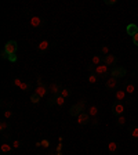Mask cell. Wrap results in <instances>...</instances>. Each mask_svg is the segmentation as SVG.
<instances>
[{
    "label": "cell",
    "mask_w": 138,
    "mask_h": 155,
    "mask_svg": "<svg viewBox=\"0 0 138 155\" xmlns=\"http://www.w3.org/2000/svg\"><path fill=\"white\" fill-rule=\"evenodd\" d=\"M84 107H86V100H80L77 104H75V105H72V107L69 108V115L77 118V116L84 111Z\"/></svg>",
    "instance_id": "1"
},
{
    "label": "cell",
    "mask_w": 138,
    "mask_h": 155,
    "mask_svg": "<svg viewBox=\"0 0 138 155\" xmlns=\"http://www.w3.org/2000/svg\"><path fill=\"white\" fill-rule=\"evenodd\" d=\"M127 73V69L124 67H113L110 69V76L112 78H123V76H126Z\"/></svg>",
    "instance_id": "2"
},
{
    "label": "cell",
    "mask_w": 138,
    "mask_h": 155,
    "mask_svg": "<svg viewBox=\"0 0 138 155\" xmlns=\"http://www.w3.org/2000/svg\"><path fill=\"white\" fill-rule=\"evenodd\" d=\"M17 48H18V44H17L15 40H8L7 43L4 44V51L7 53L8 56H11V54H15Z\"/></svg>",
    "instance_id": "3"
},
{
    "label": "cell",
    "mask_w": 138,
    "mask_h": 155,
    "mask_svg": "<svg viewBox=\"0 0 138 155\" xmlns=\"http://www.w3.org/2000/svg\"><path fill=\"white\" fill-rule=\"evenodd\" d=\"M124 109H126V107H124V104L120 103V101H116V103H113V105H112V112H113V115L116 116H120L124 114Z\"/></svg>",
    "instance_id": "4"
},
{
    "label": "cell",
    "mask_w": 138,
    "mask_h": 155,
    "mask_svg": "<svg viewBox=\"0 0 138 155\" xmlns=\"http://www.w3.org/2000/svg\"><path fill=\"white\" fill-rule=\"evenodd\" d=\"M105 87H107L109 92L116 90V89L119 87V79H116V78H109V79L105 82Z\"/></svg>",
    "instance_id": "5"
},
{
    "label": "cell",
    "mask_w": 138,
    "mask_h": 155,
    "mask_svg": "<svg viewBox=\"0 0 138 155\" xmlns=\"http://www.w3.org/2000/svg\"><path fill=\"white\" fill-rule=\"evenodd\" d=\"M102 62L107 65V67H115L116 64H118V58H116V56H113V54H108V56H105L102 58Z\"/></svg>",
    "instance_id": "6"
},
{
    "label": "cell",
    "mask_w": 138,
    "mask_h": 155,
    "mask_svg": "<svg viewBox=\"0 0 138 155\" xmlns=\"http://www.w3.org/2000/svg\"><path fill=\"white\" fill-rule=\"evenodd\" d=\"M108 68L105 64H101V65H98V67L94 68V73L97 76H102V78H105V76L108 75Z\"/></svg>",
    "instance_id": "7"
},
{
    "label": "cell",
    "mask_w": 138,
    "mask_h": 155,
    "mask_svg": "<svg viewBox=\"0 0 138 155\" xmlns=\"http://www.w3.org/2000/svg\"><path fill=\"white\" fill-rule=\"evenodd\" d=\"M90 118H91V116L88 115V112H82V114L77 116V123H79V125L90 123Z\"/></svg>",
    "instance_id": "8"
},
{
    "label": "cell",
    "mask_w": 138,
    "mask_h": 155,
    "mask_svg": "<svg viewBox=\"0 0 138 155\" xmlns=\"http://www.w3.org/2000/svg\"><path fill=\"white\" fill-rule=\"evenodd\" d=\"M126 32H127V35H129V36L134 37V36L138 33V25L129 24V25H127V28H126Z\"/></svg>",
    "instance_id": "9"
},
{
    "label": "cell",
    "mask_w": 138,
    "mask_h": 155,
    "mask_svg": "<svg viewBox=\"0 0 138 155\" xmlns=\"http://www.w3.org/2000/svg\"><path fill=\"white\" fill-rule=\"evenodd\" d=\"M11 150H12V147L8 143H3L1 145H0V152H1L3 155L10 154V152H11Z\"/></svg>",
    "instance_id": "10"
},
{
    "label": "cell",
    "mask_w": 138,
    "mask_h": 155,
    "mask_svg": "<svg viewBox=\"0 0 138 155\" xmlns=\"http://www.w3.org/2000/svg\"><path fill=\"white\" fill-rule=\"evenodd\" d=\"M48 89H50L51 94H58V93H61V90H62V87H61L58 83H51Z\"/></svg>",
    "instance_id": "11"
},
{
    "label": "cell",
    "mask_w": 138,
    "mask_h": 155,
    "mask_svg": "<svg viewBox=\"0 0 138 155\" xmlns=\"http://www.w3.org/2000/svg\"><path fill=\"white\" fill-rule=\"evenodd\" d=\"M40 25H42V18L40 17H32L31 18V26H33V28H39Z\"/></svg>",
    "instance_id": "12"
},
{
    "label": "cell",
    "mask_w": 138,
    "mask_h": 155,
    "mask_svg": "<svg viewBox=\"0 0 138 155\" xmlns=\"http://www.w3.org/2000/svg\"><path fill=\"white\" fill-rule=\"evenodd\" d=\"M126 94H127V93L124 92V90H116V93H115V97H116V98H118L119 101L122 103L123 100H126Z\"/></svg>",
    "instance_id": "13"
},
{
    "label": "cell",
    "mask_w": 138,
    "mask_h": 155,
    "mask_svg": "<svg viewBox=\"0 0 138 155\" xmlns=\"http://www.w3.org/2000/svg\"><path fill=\"white\" fill-rule=\"evenodd\" d=\"M35 93H36V94H39L40 97H44V95L47 94V89H46L43 84H42V86H37V87H36Z\"/></svg>",
    "instance_id": "14"
},
{
    "label": "cell",
    "mask_w": 138,
    "mask_h": 155,
    "mask_svg": "<svg viewBox=\"0 0 138 155\" xmlns=\"http://www.w3.org/2000/svg\"><path fill=\"white\" fill-rule=\"evenodd\" d=\"M124 92H126L127 94H133V93L135 92L134 83H126V84H124Z\"/></svg>",
    "instance_id": "15"
},
{
    "label": "cell",
    "mask_w": 138,
    "mask_h": 155,
    "mask_svg": "<svg viewBox=\"0 0 138 155\" xmlns=\"http://www.w3.org/2000/svg\"><path fill=\"white\" fill-rule=\"evenodd\" d=\"M48 46H50V43H48V40H42L39 43V46H37V48H39V51H46L48 48Z\"/></svg>",
    "instance_id": "16"
},
{
    "label": "cell",
    "mask_w": 138,
    "mask_h": 155,
    "mask_svg": "<svg viewBox=\"0 0 138 155\" xmlns=\"http://www.w3.org/2000/svg\"><path fill=\"white\" fill-rule=\"evenodd\" d=\"M118 148H119L118 143H115V141H110V143H108V151L112 152V154L118 151Z\"/></svg>",
    "instance_id": "17"
},
{
    "label": "cell",
    "mask_w": 138,
    "mask_h": 155,
    "mask_svg": "<svg viewBox=\"0 0 138 155\" xmlns=\"http://www.w3.org/2000/svg\"><path fill=\"white\" fill-rule=\"evenodd\" d=\"M88 115H90L91 118H97V115H98V108L95 107V105H91V107L88 108Z\"/></svg>",
    "instance_id": "18"
},
{
    "label": "cell",
    "mask_w": 138,
    "mask_h": 155,
    "mask_svg": "<svg viewBox=\"0 0 138 155\" xmlns=\"http://www.w3.org/2000/svg\"><path fill=\"white\" fill-rule=\"evenodd\" d=\"M65 100L62 95H58V97H55V105L57 107H64V104H65Z\"/></svg>",
    "instance_id": "19"
},
{
    "label": "cell",
    "mask_w": 138,
    "mask_h": 155,
    "mask_svg": "<svg viewBox=\"0 0 138 155\" xmlns=\"http://www.w3.org/2000/svg\"><path fill=\"white\" fill-rule=\"evenodd\" d=\"M126 116L124 115H120V116H118V120H116V125L118 126H124L126 125Z\"/></svg>",
    "instance_id": "20"
},
{
    "label": "cell",
    "mask_w": 138,
    "mask_h": 155,
    "mask_svg": "<svg viewBox=\"0 0 138 155\" xmlns=\"http://www.w3.org/2000/svg\"><path fill=\"white\" fill-rule=\"evenodd\" d=\"M101 62H102V58L98 56H94L93 57V60H91V64L93 65H95V67H98V65H101Z\"/></svg>",
    "instance_id": "21"
},
{
    "label": "cell",
    "mask_w": 138,
    "mask_h": 155,
    "mask_svg": "<svg viewBox=\"0 0 138 155\" xmlns=\"http://www.w3.org/2000/svg\"><path fill=\"white\" fill-rule=\"evenodd\" d=\"M8 129H10V123H8V122H0V131H1V133H4V131L6 130H8Z\"/></svg>",
    "instance_id": "22"
},
{
    "label": "cell",
    "mask_w": 138,
    "mask_h": 155,
    "mask_svg": "<svg viewBox=\"0 0 138 155\" xmlns=\"http://www.w3.org/2000/svg\"><path fill=\"white\" fill-rule=\"evenodd\" d=\"M130 134H131V137L138 139V126H131L130 127Z\"/></svg>",
    "instance_id": "23"
},
{
    "label": "cell",
    "mask_w": 138,
    "mask_h": 155,
    "mask_svg": "<svg viewBox=\"0 0 138 155\" xmlns=\"http://www.w3.org/2000/svg\"><path fill=\"white\" fill-rule=\"evenodd\" d=\"M42 100V97H40L39 94H36V93H33V94L31 95V103H33V104H37Z\"/></svg>",
    "instance_id": "24"
},
{
    "label": "cell",
    "mask_w": 138,
    "mask_h": 155,
    "mask_svg": "<svg viewBox=\"0 0 138 155\" xmlns=\"http://www.w3.org/2000/svg\"><path fill=\"white\" fill-rule=\"evenodd\" d=\"M59 95H62L64 98H68V97L71 95V90H69V89H64V87H62V90H61Z\"/></svg>",
    "instance_id": "25"
},
{
    "label": "cell",
    "mask_w": 138,
    "mask_h": 155,
    "mask_svg": "<svg viewBox=\"0 0 138 155\" xmlns=\"http://www.w3.org/2000/svg\"><path fill=\"white\" fill-rule=\"evenodd\" d=\"M88 82H90L91 84L97 83V75H95V73H91V75L88 76Z\"/></svg>",
    "instance_id": "26"
},
{
    "label": "cell",
    "mask_w": 138,
    "mask_h": 155,
    "mask_svg": "<svg viewBox=\"0 0 138 155\" xmlns=\"http://www.w3.org/2000/svg\"><path fill=\"white\" fill-rule=\"evenodd\" d=\"M40 145H42L43 148H48V145H50V141L44 139V140H42V141H40Z\"/></svg>",
    "instance_id": "27"
},
{
    "label": "cell",
    "mask_w": 138,
    "mask_h": 155,
    "mask_svg": "<svg viewBox=\"0 0 138 155\" xmlns=\"http://www.w3.org/2000/svg\"><path fill=\"white\" fill-rule=\"evenodd\" d=\"M104 3L107 4V6H115V4L118 3V1H116V0H105Z\"/></svg>",
    "instance_id": "28"
},
{
    "label": "cell",
    "mask_w": 138,
    "mask_h": 155,
    "mask_svg": "<svg viewBox=\"0 0 138 155\" xmlns=\"http://www.w3.org/2000/svg\"><path fill=\"white\" fill-rule=\"evenodd\" d=\"M12 116V112L10 111V109H7V111H4V118L6 119H8V118H11Z\"/></svg>",
    "instance_id": "29"
},
{
    "label": "cell",
    "mask_w": 138,
    "mask_h": 155,
    "mask_svg": "<svg viewBox=\"0 0 138 155\" xmlns=\"http://www.w3.org/2000/svg\"><path fill=\"white\" fill-rule=\"evenodd\" d=\"M101 51H102V54L108 56V54H109V47H107V46H104V47L101 48Z\"/></svg>",
    "instance_id": "30"
},
{
    "label": "cell",
    "mask_w": 138,
    "mask_h": 155,
    "mask_svg": "<svg viewBox=\"0 0 138 155\" xmlns=\"http://www.w3.org/2000/svg\"><path fill=\"white\" fill-rule=\"evenodd\" d=\"M28 87H29V84H28V83H24V82H22V84H21V90H22V92H26V90H28Z\"/></svg>",
    "instance_id": "31"
},
{
    "label": "cell",
    "mask_w": 138,
    "mask_h": 155,
    "mask_svg": "<svg viewBox=\"0 0 138 155\" xmlns=\"http://www.w3.org/2000/svg\"><path fill=\"white\" fill-rule=\"evenodd\" d=\"M7 60L11 61V62H15V61H17V56H15V54H11V56H8Z\"/></svg>",
    "instance_id": "32"
},
{
    "label": "cell",
    "mask_w": 138,
    "mask_h": 155,
    "mask_svg": "<svg viewBox=\"0 0 138 155\" xmlns=\"http://www.w3.org/2000/svg\"><path fill=\"white\" fill-rule=\"evenodd\" d=\"M12 147H14V148H20V147H21V141H18V140H15V141L12 143Z\"/></svg>",
    "instance_id": "33"
},
{
    "label": "cell",
    "mask_w": 138,
    "mask_h": 155,
    "mask_svg": "<svg viewBox=\"0 0 138 155\" xmlns=\"http://www.w3.org/2000/svg\"><path fill=\"white\" fill-rule=\"evenodd\" d=\"M14 84H15V86H18V87H21L22 82H21V79H14Z\"/></svg>",
    "instance_id": "34"
},
{
    "label": "cell",
    "mask_w": 138,
    "mask_h": 155,
    "mask_svg": "<svg viewBox=\"0 0 138 155\" xmlns=\"http://www.w3.org/2000/svg\"><path fill=\"white\" fill-rule=\"evenodd\" d=\"M133 43H134L135 46H138V33L134 36V37H133Z\"/></svg>",
    "instance_id": "35"
},
{
    "label": "cell",
    "mask_w": 138,
    "mask_h": 155,
    "mask_svg": "<svg viewBox=\"0 0 138 155\" xmlns=\"http://www.w3.org/2000/svg\"><path fill=\"white\" fill-rule=\"evenodd\" d=\"M1 58H8V54L3 50V53H1Z\"/></svg>",
    "instance_id": "36"
},
{
    "label": "cell",
    "mask_w": 138,
    "mask_h": 155,
    "mask_svg": "<svg viewBox=\"0 0 138 155\" xmlns=\"http://www.w3.org/2000/svg\"><path fill=\"white\" fill-rule=\"evenodd\" d=\"M91 123H93V125H98V119H97V118H93Z\"/></svg>",
    "instance_id": "37"
},
{
    "label": "cell",
    "mask_w": 138,
    "mask_h": 155,
    "mask_svg": "<svg viewBox=\"0 0 138 155\" xmlns=\"http://www.w3.org/2000/svg\"><path fill=\"white\" fill-rule=\"evenodd\" d=\"M137 73H138V62H137Z\"/></svg>",
    "instance_id": "38"
},
{
    "label": "cell",
    "mask_w": 138,
    "mask_h": 155,
    "mask_svg": "<svg viewBox=\"0 0 138 155\" xmlns=\"http://www.w3.org/2000/svg\"><path fill=\"white\" fill-rule=\"evenodd\" d=\"M57 155H61V154H59V152H58V154H57Z\"/></svg>",
    "instance_id": "39"
}]
</instances>
